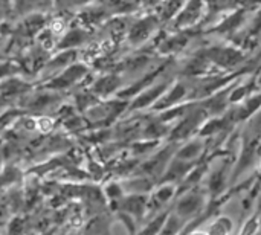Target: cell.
Instances as JSON below:
<instances>
[{"instance_id":"obj_1","label":"cell","mask_w":261,"mask_h":235,"mask_svg":"<svg viewBox=\"0 0 261 235\" xmlns=\"http://www.w3.org/2000/svg\"><path fill=\"white\" fill-rule=\"evenodd\" d=\"M206 57L213 63L223 67H232L245 58L242 50H237L234 47H214L206 52Z\"/></svg>"},{"instance_id":"obj_2","label":"cell","mask_w":261,"mask_h":235,"mask_svg":"<svg viewBox=\"0 0 261 235\" xmlns=\"http://www.w3.org/2000/svg\"><path fill=\"white\" fill-rule=\"evenodd\" d=\"M86 73V67L81 64H73L72 67H67L60 76H55L50 83L46 84V89L58 90V89H66L70 84L76 83L83 75Z\"/></svg>"},{"instance_id":"obj_3","label":"cell","mask_w":261,"mask_h":235,"mask_svg":"<svg viewBox=\"0 0 261 235\" xmlns=\"http://www.w3.org/2000/svg\"><path fill=\"white\" fill-rule=\"evenodd\" d=\"M203 208V197L199 194L191 193L190 196H185L179 200L177 208H176V216L179 219H190L197 216Z\"/></svg>"},{"instance_id":"obj_4","label":"cell","mask_w":261,"mask_h":235,"mask_svg":"<svg viewBox=\"0 0 261 235\" xmlns=\"http://www.w3.org/2000/svg\"><path fill=\"white\" fill-rule=\"evenodd\" d=\"M167 90V84L162 83V84H158V86H153L151 89H147L144 90L138 98L136 101L132 104V109H141V107H147L150 106L151 102L154 101H159L162 98V95L165 93Z\"/></svg>"},{"instance_id":"obj_5","label":"cell","mask_w":261,"mask_h":235,"mask_svg":"<svg viewBox=\"0 0 261 235\" xmlns=\"http://www.w3.org/2000/svg\"><path fill=\"white\" fill-rule=\"evenodd\" d=\"M153 29H154V20L153 18H142L141 21H138L133 28H132V31H130V41L132 43H142V41H145L147 38H148V35L153 32Z\"/></svg>"},{"instance_id":"obj_6","label":"cell","mask_w":261,"mask_h":235,"mask_svg":"<svg viewBox=\"0 0 261 235\" xmlns=\"http://www.w3.org/2000/svg\"><path fill=\"white\" fill-rule=\"evenodd\" d=\"M202 11H203L202 3H190V5H187L185 9L177 17V24H182V26L193 24L196 20H199V17L202 15Z\"/></svg>"},{"instance_id":"obj_7","label":"cell","mask_w":261,"mask_h":235,"mask_svg":"<svg viewBox=\"0 0 261 235\" xmlns=\"http://www.w3.org/2000/svg\"><path fill=\"white\" fill-rule=\"evenodd\" d=\"M185 95H187V87L182 86V84H176V86H173V87L159 99V102L156 104V107H158V109L170 107V106H173L174 102H177L179 99H182Z\"/></svg>"},{"instance_id":"obj_8","label":"cell","mask_w":261,"mask_h":235,"mask_svg":"<svg viewBox=\"0 0 261 235\" xmlns=\"http://www.w3.org/2000/svg\"><path fill=\"white\" fill-rule=\"evenodd\" d=\"M202 112V110H200ZM200 112H193L190 116H187L180 124H179V127H177V130H174V135L177 133V138H184V136H187L188 133H191V130L193 128H196L200 122H202V118H203V113H200Z\"/></svg>"},{"instance_id":"obj_9","label":"cell","mask_w":261,"mask_h":235,"mask_svg":"<svg viewBox=\"0 0 261 235\" xmlns=\"http://www.w3.org/2000/svg\"><path fill=\"white\" fill-rule=\"evenodd\" d=\"M119 84H121L119 76H116V75H107V76H104V78H101V80H98L95 83L93 90L96 93H99V95H109L113 90H116L119 87Z\"/></svg>"},{"instance_id":"obj_10","label":"cell","mask_w":261,"mask_h":235,"mask_svg":"<svg viewBox=\"0 0 261 235\" xmlns=\"http://www.w3.org/2000/svg\"><path fill=\"white\" fill-rule=\"evenodd\" d=\"M29 89V86L26 83H21L15 78H11V80H5L2 84H0V93L2 95H15V93H21V92H26Z\"/></svg>"},{"instance_id":"obj_11","label":"cell","mask_w":261,"mask_h":235,"mask_svg":"<svg viewBox=\"0 0 261 235\" xmlns=\"http://www.w3.org/2000/svg\"><path fill=\"white\" fill-rule=\"evenodd\" d=\"M84 40H86V32L81 31V29H73V31H70L69 34L64 35V38H63L61 44H58V47H61V49H72V47L81 44Z\"/></svg>"},{"instance_id":"obj_12","label":"cell","mask_w":261,"mask_h":235,"mask_svg":"<svg viewBox=\"0 0 261 235\" xmlns=\"http://www.w3.org/2000/svg\"><path fill=\"white\" fill-rule=\"evenodd\" d=\"M202 151V144L200 142H190L188 145H185L179 153H177V159L188 162V161H194Z\"/></svg>"},{"instance_id":"obj_13","label":"cell","mask_w":261,"mask_h":235,"mask_svg":"<svg viewBox=\"0 0 261 235\" xmlns=\"http://www.w3.org/2000/svg\"><path fill=\"white\" fill-rule=\"evenodd\" d=\"M124 210L128 211L130 214H142V211L145 210V199L144 196H132L127 200H124Z\"/></svg>"},{"instance_id":"obj_14","label":"cell","mask_w":261,"mask_h":235,"mask_svg":"<svg viewBox=\"0 0 261 235\" xmlns=\"http://www.w3.org/2000/svg\"><path fill=\"white\" fill-rule=\"evenodd\" d=\"M231 231H232L231 220L228 217H220V219H217L211 225V228L208 231V235H229Z\"/></svg>"},{"instance_id":"obj_15","label":"cell","mask_w":261,"mask_h":235,"mask_svg":"<svg viewBox=\"0 0 261 235\" xmlns=\"http://www.w3.org/2000/svg\"><path fill=\"white\" fill-rule=\"evenodd\" d=\"M180 226H182V222H180V219L177 216L167 217V222L162 226L159 235H177L179 231H180Z\"/></svg>"},{"instance_id":"obj_16","label":"cell","mask_w":261,"mask_h":235,"mask_svg":"<svg viewBox=\"0 0 261 235\" xmlns=\"http://www.w3.org/2000/svg\"><path fill=\"white\" fill-rule=\"evenodd\" d=\"M165 222H167V217H165V216L158 217L154 222H151V223H150V225H148V226H147L139 235H159L162 226L165 225Z\"/></svg>"},{"instance_id":"obj_17","label":"cell","mask_w":261,"mask_h":235,"mask_svg":"<svg viewBox=\"0 0 261 235\" xmlns=\"http://www.w3.org/2000/svg\"><path fill=\"white\" fill-rule=\"evenodd\" d=\"M173 194H174V187L173 185H165V187L158 190L156 199H158L159 203H167L173 197Z\"/></svg>"},{"instance_id":"obj_18","label":"cell","mask_w":261,"mask_h":235,"mask_svg":"<svg viewBox=\"0 0 261 235\" xmlns=\"http://www.w3.org/2000/svg\"><path fill=\"white\" fill-rule=\"evenodd\" d=\"M55 99V95H38L37 98H34L32 104H31V109H44L47 104H50L52 101Z\"/></svg>"},{"instance_id":"obj_19","label":"cell","mask_w":261,"mask_h":235,"mask_svg":"<svg viewBox=\"0 0 261 235\" xmlns=\"http://www.w3.org/2000/svg\"><path fill=\"white\" fill-rule=\"evenodd\" d=\"M35 127L41 132V133H49L54 128V121L47 116H41L35 121Z\"/></svg>"},{"instance_id":"obj_20","label":"cell","mask_w":261,"mask_h":235,"mask_svg":"<svg viewBox=\"0 0 261 235\" xmlns=\"http://www.w3.org/2000/svg\"><path fill=\"white\" fill-rule=\"evenodd\" d=\"M185 44V40H180L179 37H173L170 38L165 44H162V50L165 49V52H171V50H177Z\"/></svg>"},{"instance_id":"obj_21","label":"cell","mask_w":261,"mask_h":235,"mask_svg":"<svg viewBox=\"0 0 261 235\" xmlns=\"http://www.w3.org/2000/svg\"><path fill=\"white\" fill-rule=\"evenodd\" d=\"M64 29H66V24H64V21L60 20V18H57V20H54V21L50 23V31H52V34H63Z\"/></svg>"}]
</instances>
